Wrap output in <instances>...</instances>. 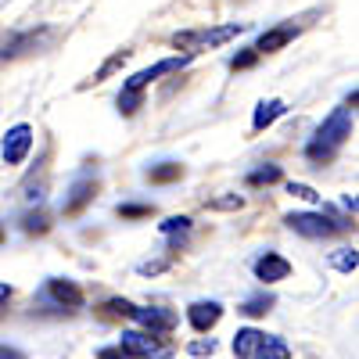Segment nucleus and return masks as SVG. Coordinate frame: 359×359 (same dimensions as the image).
Masks as SVG:
<instances>
[{"instance_id": "f257e3e1", "label": "nucleus", "mask_w": 359, "mask_h": 359, "mask_svg": "<svg viewBox=\"0 0 359 359\" xmlns=\"http://www.w3.org/2000/svg\"><path fill=\"white\" fill-rule=\"evenodd\" d=\"M352 104H355V90H352V97L348 104L334 108L331 115L323 118V126L313 133V140L306 144V155L309 162H331L338 155V147L352 137Z\"/></svg>"}, {"instance_id": "f03ea898", "label": "nucleus", "mask_w": 359, "mask_h": 359, "mask_svg": "<svg viewBox=\"0 0 359 359\" xmlns=\"http://www.w3.org/2000/svg\"><path fill=\"white\" fill-rule=\"evenodd\" d=\"M187 62H191V54H180V57H162V62H155L151 69L133 72V76L123 83V94H118V111H123V115H133V111L140 108V97H144L147 86H151L155 79H162V76H169V72H180Z\"/></svg>"}, {"instance_id": "7ed1b4c3", "label": "nucleus", "mask_w": 359, "mask_h": 359, "mask_svg": "<svg viewBox=\"0 0 359 359\" xmlns=\"http://www.w3.org/2000/svg\"><path fill=\"white\" fill-rule=\"evenodd\" d=\"M245 33L241 22H230V25H208V29H184V33H172V47L187 50V54H198V50H212V47H223L230 40H237Z\"/></svg>"}, {"instance_id": "20e7f679", "label": "nucleus", "mask_w": 359, "mask_h": 359, "mask_svg": "<svg viewBox=\"0 0 359 359\" xmlns=\"http://www.w3.org/2000/svg\"><path fill=\"white\" fill-rule=\"evenodd\" d=\"M118 348H123L126 359H165L169 355V345L158 341L151 331H123Z\"/></svg>"}, {"instance_id": "39448f33", "label": "nucleus", "mask_w": 359, "mask_h": 359, "mask_svg": "<svg viewBox=\"0 0 359 359\" xmlns=\"http://www.w3.org/2000/svg\"><path fill=\"white\" fill-rule=\"evenodd\" d=\"M294 233H302V237H334L338 230H345L348 223H338V219H327L320 212H291L284 219Z\"/></svg>"}, {"instance_id": "423d86ee", "label": "nucleus", "mask_w": 359, "mask_h": 359, "mask_svg": "<svg viewBox=\"0 0 359 359\" xmlns=\"http://www.w3.org/2000/svg\"><path fill=\"white\" fill-rule=\"evenodd\" d=\"M29 147H33V126L18 123V126H11L4 133V140H0V155H4L8 165H18V162H25Z\"/></svg>"}, {"instance_id": "0eeeda50", "label": "nucleus", "mask_w": 359, "mask_h": 359, "mask_svg": "<svg viewBox=\"0 0 359 359\" xmlns=\"http://www.w3.org/2000/svg\"><path fill=\"white\" fill-rule=\"evenodd\" d=\"M133 320H140L144 331H151V334H169L172 327H176V313L172 309H162V306H133Z\"/></svg>"}, {"instance_id": "6e6552de", "label": "nucleus", "mask_w": 359, "mask_h": 359, "mask_svg": "<svg viewBox=\"0 0 359 359\" xmlns=\"http://www.w3.org/2000/svg\"><path fill=\"white\" fill-rule=\"evenodd\" d=\"M298 33H302V25H294V22H280V25H273L269 33H262V36L255 40V54H273V50L287 47Z\"/></svg>"}, {"instance_id": "1a4fd4ad", "label": "nucleus", "mask_w": 359, "mask_h": 359, "mask_svg": "<svg viewBox=\"0 0 359 359\" xmlns=\"http://www.w3.org/2000/svg\"><path fill=\"white\" fill-rule=\"evenodd\" d=\"M287 273H291V262L280 259V255H273V252H266V255L255 259V277L266 280V284H277V280H284Z\"/></svg>"}, {"instance_id": "9d476101", "label": "nucleus", "mask_w": 359, "mask_h": 359, "mask_svg": "<svg viewBox=\"0 0 359 359\" xmlns=\"http://www.w3.org/2000/svg\"><path fill=\"white\" fill-rule=\"evenodd\" d=\"M187 316H191V323H194V331H212V327L223 320V306L219 302H194L191 309H187Z\"/></svg>"}, {"instance_id": "9b49d317", "label": "nucleus", "mask_w": 359, "mask_h": 359, "mask_svg": "<svg viewBox=\"0 0 359 359\" xmlns=\"http://www.w3.org/2000/svg\"><path fill=\"white\" fill-rule=\"evenodd\" d=\"M47 294L54 298L57 306H65V309H79L83 306V291L72 280H50L47 284Z\"/></svg>"}, {"instance_id": "f8f14e48", "label": "nucleus", "mask_w": 359, "mask_h": 359, "mask_svg": "<svg viewBox=\"0 0 359 359\" xmlns=\"http://www.w3.org/2000/svg\"><path fill=\"white\" fill-rule=\"evenodd\" d=\"M94 191H97L94 180H79V184L69 191V198H65V205H62V212H65V216H76L86 201H94Z\"/></svg>"}, {"instance_id": "ddd939ff", "label": "nucleus", "mask_w": 359, "mask_h": 359, "mask_svg": "<svg viewBox=\"0 0 359 359\" xmlns=\"http://www.w3.org/2000/svg\"><path fill=\"white\" fill-rule=\"evenodd\" d=\"M284 111H287V104H284L280 97H273V101H262V104L255 108V115H252V130H266V126H273Z\"/></svg>"}, {"instance_id": "4468645a", "label": "nucleus", "mask_w": 359, "mask_h": 359, "mask_svg": "<svg viewBox=\"0 0 359 359\" xmlns=\"http://www.w3.org/2000/svg\"><path fill=\"white\" fill-rule=\"evenodd\" d=\"M287 355H291V348H287V341H284V338L262 334V341L255 345V352H252L248 359H287Z\"/></svg>"}, {"instance_id": "2eb2a0df", "label": "nucleus", "mask_w": 359, "mask_h": 359, "mask_svg": "<svg viewBox=\"0 0 359 359\" xmlns=\"http://www.w3.org/2000/svg\"><path fill=\"white\" fill-rule=\"evenodd\" d=\"M262 341V331H255V327H245V331L233 334V355L237 359H248L255 352V345Z\"/></svg>"}, {"instance_id": "dca6fc26", "label": "nucleus", "mask_w": 359, "mask_h": 359, "mask_svg": "<svg viewBox=\"0 0 359 359\" xmlns=\"http://www.w3.org/2000/svg\"><path fill=\"white\" fill-rule=\"evenodd\" d=\"M180 176H184V165L180 162H162V165L147 169V180H151V184H172V180H180Z\"/></svg>"}, {"instance_id": "f3484780", "label": "nucleus", "mask_w": 359, "mask_h": 359, "mask_svg": "<svg viewBox=\"0 0 359 359\" xmlns=\"http://www.w3.org/2000/svg\"><path fill=\"white\" fill-rule=\"evenodd\" d=\"M273 309V294H252L248 302H241V309L237 313H245V316H262Z\"/></svg>"}, {"instance_id": "a211bd4d", "label": "nucleus", "mask_w": 359, "mask_h": 359, "mask_svg": "<svg viewBox=\"0 0 359 359\" xmlns=\"http://www.w3.org/2000/svg\"><path fill=\"white\" fill-rule=\"evenodd\" d=\"M331 266H334V269H341V273H355V266H359L355 248H338V252L331 255Z\"/></svg>"}, {"instance_id": "6ab92c4d", "label": "nucleus", "mask_w": 359, "mask_h": 359, "mask_svg": "<svg viewBox=\"0 0 359 359\" xmlns=\"http://www.w3.org/2000/svg\"><path fill=\"white\" fill-rule=\"evenodd\" d=\"M130 54H133V50H115V54L108 57V62H104V65L97 69V76H94V83H101V79H108V76H111L115 69H123V65L130 62Z\"/></svg>"}, {"instance_id": "aec40b11", "label": "nucleus", "mask_w": 359, "mask_h": 359, "mask_svg": "<svg viewBox=\"0 0 359 359\" xmlns=\"http://www.w3.org/2000/svg\"><path fill=\"white\" fill-rule=\"evenodd\" d=\"M280 180V165H262L255 172H248V184L252 187H262V184H277Z\"/></svg>"}, {"instance_id": "412c9836", "label": "nucleus", "mask_w": 359, "mask_h": 359, "mask_svg": "<svg viewBox=\"0 0 359 359\" xmlns=\"http://www.w3.org/2000/svg\"><path fill=\"white\" fill-rule=\"evenodd\" d=\"M245 198L241 194H223V198H212L208 201V208H223V212H233V208H241Z\"/></svg>"}, {"instance_id": "4be33fe9", "label": "nucleus", "mask_w": 359, "mask_h": 359, "mask_svg": "<svg viewBox=\"0 0 359 359\" xmlns=\"http://www.w3.org/2000/svg\"><path fill=\"white\" fill-rule=\"evenodd\" d=\"M187 230H191V219H187V216H169V219L162 223V233H169V237H172V233H187Z\"/></svg>"}, {"instance_id": "5701e85b", "label": "nucleus", "mask_w": 359, "mask_h": 359, "mask_svg": "<svg viewBox=\"0 0 359 359\" xmlns=\"http://www.w3.org/2000/svg\"><path fill=\"white\" fill-rule=\"evenodd\" d=\"M118 216H126V219L151 216V205H137V201H130V205H118Z\"/></svg>"}, {"instance_id": "b1692460", "label": "nucleus", "mask_w": 359, "mask_h": 359, "mask_svg": "<svg viewBox=\"0 0 359 359\" xmlns=\"http://www.w3.org/2000/svg\"><path fill=\"white\" fill-rule=\"evenodd\" d=\"M255 57H259L255 47H248V50H241V54L230 57V69H233V72H237V69H248V65H255Z\"/></svg>"}, {"instance_id": "393cba45", "label": "nucleus", "mask_w": 359, "mask_h": 359, "mask_svg": "<svg viewBox=\"0 0 359 359\" xmlns=\"http://www.w3.org/2000/svg\"><path fill=\"white\" fill-rule=\"evenodd\" d=\"M287 194H294V198H302V201H320V194L313 191V187H306V184H287Z\"/></svg>"}, {"instance_id": "a878e982", "label": "nucleus", "mask_w": 359, "mask_h": 359, "mask_svg": "<svg viewBox=\"0 0 359 359\" xmlns=\"http://www.w3.org/2000/svg\"><path fill=\"white\" fill-rule=\"evenodd\" d=\"M25 230H29V233H43V230H47V216H43V212L25 216Z\"/></svg>"}, {"instance_id": "bb28decb", "label": "nucleus", "mask_w": 359, "mask_h": 359, "mask_svg": "<svg viewBox=\"0 0 359 359\" xmlns=\"http://www.w3.org/2000/svg\"><path fill=\"white\" fill-rule=\"evenodd\" d=\"M191 352H194V355H212V352H216V338H208V341H205V338H201V341H191Z\"/></svg>"}, {"instance_id": "cd10ccee", "label": "nucleus", "mask_w": 359, "mask_h": 359, "mask_svg": "<svg viewBox=\"0 0 359 359\" xmlns=\"http://www.w3.org/2000/svg\"><path fill=\"white\" fill-rule=\"evenodd\" d=\"M108 309L111 313H123V316H133V302H126V298H111Z\"/></svg>"}, {"instance_id": "c85d7f7f", "label": "nucleus", "mask_w": 359, "mask_h": 359, "mask_svg": "<svg viewBox=\"0 0 359 359\" xmlns=\"http://www.w3.org/2000/svg\"><path fill=\"white\" fill-rule=\"evenodd\" d=\"M0 359H25L18 348H11V345H0Z\"/></svg>"}, {"instance_id": "c756f323", "label": "nucleus", "mask_w": 359, "mask_h": 359, "mask_svg": "<svg viewBox=\"0 0 359 359\" xmlns=\"http://www.w3.org/2000/svg\"><path fill=\"white\" fill-rule=\"evenodd\" d=\"M101 359H126V355H123V348H104Z\"/></svg>"}, {"instance_id": "7c9ffc66", "label": "nucleus", "mask_w": 359, "mask_h": 359, "mask_svg": "<svg viewBox=\"0 0 359 359\" xmlns=\"http://www.w3.org/2000/svg\"><path fill=\"white\" fill-rule=\"evenodd\" d=\"M8 298H11V284H0V306H4Z\"/></svg>"}, {"instance_id": "2f4dec72", "label": "nucleus", "mask_w": 359, "mask_h": 359, "mask_svg": "<svg viewBox=\"0 0 359 359\" xmlns=\"http://www.w3.org/2000/svg\"><path fill=\"white\" fill-rule=\"evenodd\" d=\"M0 43H4V40H0Z\"/></svg>"}]
</instances>
